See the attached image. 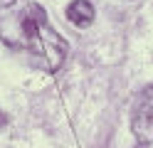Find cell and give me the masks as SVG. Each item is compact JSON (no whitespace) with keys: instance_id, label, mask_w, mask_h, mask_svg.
Instances as JSON below:
<instances>
[{"instance_id":"6da1fadb","label":"cell","mask_w":153,"mask_h":148,"mask_svg":"<svg viewBox=\"0 0 153 148\" xmlns=\"http://www.w3.org/2000/svg\"><path fill=\"white\" fill-rule=\"evenodd\" d=\"M0 37L7 47L20 49L45 72H57L62 67L69 47L47 22L42 5L32 0H13L0 10Z\"/></svg>"},{"instance_id":"7a4b0ae2","label":"cell","mask_w":153,"mask_h":148,"mask_svg":"<svg viewBox=\"0 0 153 148\" xmlns=\"http://www.w3.org/2000/svg\"><path fill=\"white\" fill-rule=\"evenodd\" d=\"M131 128L141 143H153V84L138 94L131 116Z\"/></svg>"},{"instance_id":"3957f363","label":"cell","mask_w":153,"mask_h":148,"mask_svg":"<svg viewBox=\"0 0 153 148\" xmlns=\"http://www.w3.org/2000/svg\"><path fill=\"white\" fill-rule=\"evenodd\" d=\"M67 17H69V22L76 25V27H87L94 20V5L89 0H74V3L67 7Z\"/></svg>"}]
</instances>
